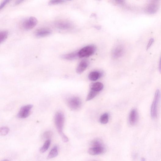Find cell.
<instances>
[{"mask_svg": "<svg viewBox=\"0 0 161 161\" xmlns=\"http://www.w3.org/2000/svg\"><path fill=\"white\" fill-rule=\"evenodd\" d=\"M38 23L37 19L34 17L31 16L24 20L22 25L24 29L28 30L34 28L36 26Z\"/></svg>", "mask_w": 161, "mask_h": 161, "instance_id": "5", "label": "cell"}, {"mask_svg": "<svg viewBox=\"0 0 161 161\" xmlns=\"http://www.w3.org/2000/svg\"><path fill=\"white\" fill-rule=\"evenodd\" d=\"M78 57V52H73L64 55L62 56L64 59L72 60L76 59Z\"/></svg>", "mask_w": 161, "mask_h": 161, "instance_id": "15", "label": "cell"}, {"mask_svg": "<svg viewBox=\"0 0 161 161\" xmlns=\"http://www.w3.org/2000/svg\"><path fill=\"white\" fill-rule=\"evenodd\" d=\"M109 119V114L107 113H105L100 117L99 120L101 123L105 124L108 123Z\"/></svg>", "mask_w": 161, "mask_h": 161, "instance_id": "18", "label": "cell"}, {"mask_svg": "<svg viewBox=\"0 0 161 161\" xmlns=\"http://www.w3.org/2000/svg\"><path fill=\"white\" fill-rule=\"evenodd\" d=\"M96 49V47L93 45L85 46L78 52V57L83 58L91 56L95 53Z\"/></svg>", "mask_w": 161, "mask_h": 161, "instance_id": "2", "label": "cell"}, {"mask_svg": "<svg viewBox=\"0 0 161 161\" xmlns=\"http://www.w3.org/2000/svg\"><path fill=\"white\" fill-rule=\"evenodd\" d=\"M8 35V32L3 31L0 32V44L4 42L7 38Z\"/></svg>", "mask_w": 161, "mask_h": 161, "instance_id": "21", "label": "cell"}, {"mask_svg": "<svg viewBox=\"0 0 161 161\" xmlns=\"http://www.w3.org/2000/svg\"><path fill=\"white\" fill-rule=\"evenodd\" d=\"M98 1H101V0H98Z\"/></svg>", "mask_w": 161, "mask_h": 161, "instance_id": "32", "label": "cell"}, {"mask_svg": "<svg viewBox=\"0 0 161 161\" xmlns=\"http://www.w3.org/2000/svg\"><path fill=\"white\" fill-rule=\"evenodd\" d=\"M9 131V128L7 127L0 128V136H5L7 135Z\"/></svg>", "mask_w": 161, "mask_h": 161, "instance_id": "23", "label": "cell"}, {"mask_svg": "<svg viewBox=\"0 0 161 161\" xmlns=\"http://www.w3.org/2000/svg\"><path fill=\"white\" fill-rule=\"evenodd\" d=\"M58 149L57 146H55L50 151L48 157L47 159H49L55 158L58 155Z\"/></svg>", "mask_w": 161, "mask_h": 161, "instance_id": "16", "label": "cell"}, {"mask_svg": "<svg viewBox=\"0 0 161 161\" xmlns=\"http://www.w3.org/2000/svg\"><path fill=\"white\" fill-rule=\"evenodd\" d=\"M94 27L97 29H98V30H99L101 28V27L100 26H94Z\"/></svg>", "mask_w": 161, "mask_h": 161, "instance_id": "30", "label": "cell"}, {"mask_svg": "<svg viewBox=\"0 0 161 161\" xmlns=\"http://www.w3.org/2000/svg\"><path fill=\"white\" fill-rule=\"evenodd\" d=\"M103 75L102 72L95 70L91 72L89 74L88 77L89 79L93 81H96L97 80L101 77Z\"/></svg>", "mask_w": 161, "mask_h": 161, "instance_id": "13", "label": "cell"}, {"mask_svg": "<svg viewBox=\"0 0 161 161\" xmlns=\"http://www.w3.org/2000/svg\"><path fill=\"white\" fill-rule=\"evenodd\" d=\"M115 1L118 4H121L123 2L124 0H115Z\"/></svg>", "mask_w": 161, "mask_h": 161, "instance_id": "29", "label": "cell"}, {"mask_svg": "<svg viewBox=\"0 0 161 161\" xmlns=\"http://www.w3.org/2000/svg\"><path fill=\"white\" fill-rule=\"evenodd\" d=\"M91 147H97L103 146V143L100 140L95 139L92 141L91 143Z\"/></svg>", "mask_w": 161, "mask_h": 161, "instance_id": "22", "label": "cell"}, {"mask_svg": "<svg viewBox=\"0 0 161 161\" xmlns=\"http://www.w3.org/2000/svg\"><path fill=\"white\" fill-rule=\"evenodd\" d=\"M138 120V114L137 110L134 109L131 111L129 115V120L131 125L134 126Z\"/></svg>", "mask_w": 161, "mask_h": 161, "instance_id": "10", "label": "cell"}, {"mask_svg": "<svg viewBox=\"0 0 161 161\" xmlns=\"http://www.w3.org/2000/svg\"><path fill=\"white\" fill-rule=\"evenodd\" d=\"M33 107V106L32 105H27L22 107L20 109L17 115L18 117L23 119L28 117L30 115Z\"/></svg>", "mask_w": 161, "mask_h": 161, "instance_id": "6", "label": "cell"}, {"mask_svg": "<svg viewBox=\"0 0 161 161\" xmlns=\"http://www.w3.org/2000/svg\"><path fill=\"white\" fill-rule=\"evenodd\" d=\"M52 133L51 132L47 131L44 133L43 136L45 138H49L52 136Z\"/></svg>", "mask_w": 161, "mask_h": 161, "instance_id": "26", "label": "cell"}, {"mask_svg": "<svg viewBox=\"0 0 161 161\" xmlns=\"http://www.w3.org/2000/svg\"><path fill=\"white\" fill-rule=\"evenodd\" d=\"M98 92L95 91L91 90L89 92L86 98L87 101H88L94 98L98 95Z\"/></svg>", "mask_w": 161, "mask_h": 161, "instance_id": "20", "label": "cell"}, {"mask_svg": "<svg viewBox=\"0 0 161 161\" xmlns=\"http://www.w3.org/2000/svg\"><path fill=\"white\" fill-rule=\"evenodd\" d=\"M11 1V0H4L0 5V11Z\"/></svg>", "mask_w": 161, "mask_h": 161, "instance_id": "25", "label": "cell"}, {"mask_svg": "<svg viewBox=\"0 0 161 161\" xmlns=\"http://www.w3.org/2000/svg\"><path fill=\"white\" fill-rule=\"evenodd\" d=\"M158 7L155 4H152L149 5L147 9V12L149 14H153L158 11Z\"/></svg>", "mask_w": 161, "mask_h": 161, "instance_id": "17", "label": "cell"}, {"mask_svg": "<svg viewBox=\"0 0 161 161\" xmlns=\"http://www.w3.org/2000/svg\"><path fill=\"white\" fill-rule=\"evenodd\" d=\"M67 105L73 110H77L81 108L82 102L81 99L77 97H73L68 98L66 101Z\"/></svg>", "mask_w": 161, "mask_h": 161, "instance_id": "4", "label": "cell"}, {"mask_svg": "<svg viewBox=\"0 0 161 161\" xmlns=\"http://www.w3.org/2000/svg\"><path fill=\"white\" fill-rule=\"evenodd\" d=\"M160 99V92L159 90L158 89L156 92L154 98L151 108V116L153 118H155L157 116L158 105Z\"/></svg>", "mask_w": 161, "mask_h": 161, "instance_id": "3", "label": "cell"}, {"mask_svg": "<svg viewBox=\"0 0 161 161\" xmlns=\"http://www.w3.org/2000/svg\"><path fill=\"white\" fill-rule=\"evenodd\" d=\"M51 29L47 28H42L36 30L35 35L37 37L41 38L46 37L52 34Z\"/></svg>", "mask_w": 161, "mask_h": 161, "instance_id": "7", "label": "cell"}, {"mask_svg": "<svg viewBox=\"0 0 161 161\" xmlns=\"http://www.w3.org/2000/svg\"><path fill=\"white\" fill-rule=\"evenodd\" d=\"M25 1V0H16V1L15 2V5H18L22 3Z\"/></svg>", "mask_w": 161, "mask_h": 161, "instance_id": "28", "label": "cell"}, {"mask_svg": "<svg viewBox=\"0 0 161 161\" xmlns=\"http://www.w3.org/2000/svg\"><path fill=\"white\" fill-rule=\"evenodd\" d=\"M154 42V39L151 38L149 40L148 43L147 45V49H149V48L151 47V46H152V45Z\"/></svg>", "mask_w": 161, "mask_h": 161, "instance_id": "27", "label": "cell"}, {"mask_svg": "<svg viewBox=\"0 0 161 161\" xmlns=\"http://www.w3.org/2000/svg\"><path fill=\"white\" fill-rule=\"evenodd\" d=\"M90 88L91 90L99 92L103 89L104 85L102 83L97 82L92 84L90 85Z\"/></svg>", "mask_w": 161, "mask_h": 161, "instance_id": "14", "label": "cell"}, {"mask_svg": "<svg viewBox=\"0 0 161 161\" xmlns=\"http://www.w3.org/2000/svg\"><path fill=\"white\" fill-rule=\"evenodd\" d=\"M124 52V49L122 45H118L116 47L112 52L113 57L117 59L122 56Z\"/></svg>", "mask_w": 161, "mask_h": 161, "instance_id": "9", "label": "cell"}, {"mask_svg": "<svg viewBox=\"0 0 161 161\" xmlns=\"http://www.w3.org/2000/svg\"><path fill=\"white\" fill-rule=\"evenodd\" d=\"M65 2V0H51L48 3L49 5H53L62 4Z\"/></svg>", "mask_w": 161, "mask_h": 161, "instance_id": "24", "label": "cell"}, {"mask_svg": "<svg viewBox=\"0 0 161 161\" xmlns=\"http://www.w3.org/2000/svg\"><path fill=\"white\" fill-rule=\"evenodd\" d=\"M51 141L48 139L46 141L40 150V152L41 153H45L48 149L49 147Z\"/></svg>", "mask_w": 161, "mask_h": 161, "instance_id": "19", "label": "cell"}, {"mask_svg": "<svg viewBox=\"0 0 161 161\" xmlns=\"http://www.w3.org/2000/svg\"><path fill=\"white\" fill-rule=\"evenodd\" d=\"M106 149L103 146L91 147L90 148L88 152L89 154L93 156L98 155L102 154L105 152Z\"/></svg>", "mask_w": 161, "mask_h": 161, "instance_id": "8", "label": "cell"}, {"mask_svg": "<svg viewBox=\"0 0 161 161\" xmlns=\"http://www.w3.org/2000/svg\"><path fill=\"white\" fill-rule=\"evenodd\" d=\"M68 1H72V0H68Z\"/></svg>", "mask_w": 161, "mask_h": 161, "instance_id": "31", "label": "cell"}, {"mask_svg": "<svg viewBox=\"0 0 161 161\" xmlns=\"http://www.w3.org/2000/svg\"><path fill=\"white\" fill-rule=\"evenodd\" d=\"M56 26L59 29L63 30L69 29L72 27V25L71 23L65 20L57 22Z\"/></svg>", "mask_w": 161, "mask_h": 161, "instance_id": "11", "label": "cell"}, {"mask_svg": "<svg viewBox=\"0 0 161 161\" xmlns=\"http://www.w3.org/2000/svg\"><path fill=\"white\" fill-rule=\"evenodd\" d=\"M65 122L64 114L61 112H57L55 116V124L58 131L64 142H67L69 139L63 131Z\"/></svg>", "mask_w": 161, "mask_h": 161, "instance_id": "1", "label": "cell"}, {"mask_svg": "<svg viewBox=\"0 0 161 161\" xmlns=\"http://www.w3.org/2000/svg\"><path fill=\"white\" fill-rule=\"evenodd\" d=\"M88 62L87 60H84L80 62L76 69V72L78 74L83 73L88 67Z\"/></svg>", "mask_w": 161, "mask_h": 161, "instance_id": "12", "label": "cell"}]
</instances>
